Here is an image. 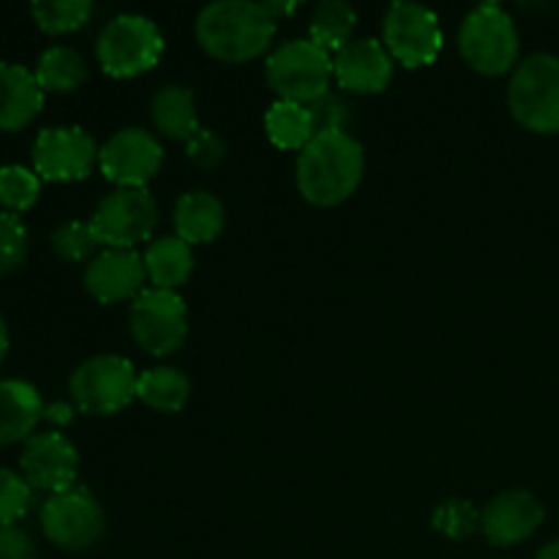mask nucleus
Listing matches in <instances>:
<instances>
[{
  "instance_id": "f257e3e1",
  "label": "nucleus",
  "mask_w": 559,
  "mask_h": 559,
  "mask_svg": "<svg viewBox=\"0 0 559 559\" xmlns=\"http://www.w3.org/2000/svg\"><path fill=\"white\" fill-rule=\"evenodd\" d=\"M364 145L349 131H320L295 162V186L314 207H336L364 180Z\"/></svg>"
},
{
  "instance_id": "f03ea898",
  "label": "nucleus",
  "mask_w": 559,
  "mask_h": 559,
  "mask_svg": "<svg viewBox=\"0 0 559 559\" xmlns=\"http://www.w3.org/2000/svg\"><path fill=\"white\" fill-rule=\"evenodd\" d=\"M194 36L222 63H249L265 55L276 38V20L262 3L216 0L197 14Z\"/></svg>"
},
{
  "instance_id": "7ed1b4c3",
  "label": "nucleus",
  "mask_w": 559,
  "mask_h": 559,
  "mask_svg": "<svg viewBox=\"0 0 559 559\" xmlns=\"http://www.w3.org/2000/svg\"><path fill=\"white\" fill-rule=\"evenodd\" d=\"M519 31L513 16L497 3H480L459 27L464 63L484 76H502L519 66Z\"/></svg>"
},
{
  "instance_id": "20e7f679",
  "label": "nucleus",
  "mask_w": 559,
  "mask_h": 559,
  "mask_svg": "<svg viewBox=\"0 0 559 559\" xmlns=\"http://www.w3.org/2000/svg\"><path fill=\"white\" fill-rule=\"evenodd\" d=\"M333 55L311 38H289L265 60V82L278 102L314 104L331 93Z\"/></svg>"
},
{
  "instance_id": "39448f33",
  "label": "nucleus",
  "mask_w": 559,
  "mask_h": 559,
  "mask_svg": "<svg viewBox=\"0 0 559 559\" xmlns=\"http://www.w3.org/2000/svg\"><path fill=\"white\" fill-rule=\"evenodd\" d=\"M513 120L535 134H559V58L535 52L513 69L508 85Z\"/></svg>"
},
{
  "instance_id": "423d86ee",
  "label": "nucleus",
  "mask_w": 559,
  "mask_h": 559,
  "mask_svg": "<svg viewBox=\"0 0 559 559\" xmlns=\"http://www.w3.org/2000/svg\"><path fill=\"white\" fill-rule=\"evenodd\" d=\"M164 55V36L145 14H118L96 38V60L104 74L129 80L151 71Z\"/></svg>"
},
{
  "instance_id": "0eeeda50",
  "label": "nucleus",
  "mask_w": 559,
  "mask_h": 559,
  "mask_svg": "<svg viewBox=\"0 0 559 559\" xmlns=\"http://www.w3.org/2000/svg\"><path fill=\"white\" fill-rule=\"evenodd\" d=\"M134 364L123 355H93L82 360L69 380L74 407L87 415H115L136 399Z\"/></svg>"
},
{
  "instance_id": "6e6552de",
  "label": "nucleus",
  "mask_w": 559,
  "mask_h": 559,
  "mask_svg": "<svg viewBox=\"0 0 559 559\" xmlns=\"http://www.w3.org/2000/svg\"><path fill=\"white\" fill-rule=\"evenodd\" d=\"M129 331L131 338L156 358L178 353L189 336L186 300L169 289L147 287L145 293L131 300Z\"/></svg>"
},
{
  "instance_id": "1a4fd4ad",
  "label": "nucleus",
  "mask_w": 559,
  "mask_h": 559,
  "mask_svg": "<svg viewBox=\"0 0 559 559\" xmlns=\"http://www.w3.org/2000/svg\"><path fill=\"white\" fill-rule=\"evenodd\" d=\"M158 224V205L147 189H115L91 216V229L104 249H136L151 240Z\"/></svg>"
},
{
  "instance_id": "9d476101",
  "label": "nucleus",
  "mask_w": 559,
  "mask_h": 559,
  "mask_svg": "<svg viewBox=\"0 0 559 559\" xmlns=\"http://www.w3.org/2000/svg\"><path fill=\"white\" fill-rule=\"evenodd\" d=\"M382 44L391 52L393 63L404 69H424L435 63L442 52L440 16L420 3H393L382 20Z\"/></svg>"
},
{
  "instance_id": "9b49d317",
  "label": "nucleus",
  "mask_w": 559,
  "mask_h": 559,
  "mask_svg": "<svg viewBox=\"0 0 559 559\" xmlns=\"http://www.w3.org/2000/svg\"><path fill=\"white\" fill-rule=\"evenodd\" d=\"M41 533L49 544L66 551H85L107 533V519L96 497L82 486L49 495L41 506Z\"/></svg>"
},
{
  "instance_id": "f8f14e48",
  "label": "nucleus",
  "mask_w": 559,
  "mask_h": 559,
  "mask_svg": "<svg viewBox=\"0 0 559 559\" xmlns=\"http://www.w3.org/2000/svg\"><path fill=\"white\" fill-rule=\"evenodd\" d=\"M98 151L102 147L82 126H49L33 142V173L49 183L82 180L98 164Z\"/></svg>"
},
{
  "instance_id": "ddd939ff",
  "label": "nucleus",
  "mask_w": 559,
  "mask_h": 559,
  "mask_svg": "<svg viewBox=\"0 0 559 559\" xmlns=\"http://www.w3.org/2000/svg\"><path fill=\"white\" fill-rule=\"evenodd\" d=\"M164 164V147L151 131L131 126L109 136L98 151V169L118 189H145Z\"/></svg>"
},
{
  "instance_id": "4468645a",
  "label": "nucleus",
  "mask_w": 559,
  "mask_h": 559,
  "mask_svg": "<svg viewBox=\"0 0 559 559\" xmlns=\"http://www.w3.org/2000/svg\"><path fill=\"white\" fill-rule=\"evenodd\" d=\"M20 475L31 484L33 491L60 495L76 486L80 453L60 431H41V435H33L22 448Z\"/></svg>"
},
{
  "instance_id": "2eb2a0df",
  "label": "nucleus",
  "mask_w": 559,
  "mask_h": 559,
  "mask_svg": "<svg viewBox=\"0 0 559 559\" xmlns=\"http://www.w3.org/2000/svg\"><path fill=\"white\" fill-rule=\"evenodd\" d=\"M85 289L98 304H123L145 293V262L136 249H104L87 262Z\"/></svg>"
},
{
  "instance_id": "dca6fc26",
  "label": "nucleus",
  "mask_w": 559,
  "mask_h": 559,
  "mask_svg": "<svg viewBox=\"0 0 559 559\" xmlns=\"http://www.w3.org/2000/svg\"><path fill=\"white\" fill-rule=\"evenodd\" d=\"M544 506L533 491L511 489L497 495L489 506L480 511V530H484L486 540L495 546H516L524 544L538 533L544 524Z\"/></svg>"
},
{
  "instance_id": "f3484780",
  "label": "nucleus",
  "mask_w": 559,
  "mask_h": 559,
  "mask_svg": "<svg viewBox=\"0 0 559 559\" xmlns=\"http://www.w3.org/2000/svg\"><path fill=\"white\" fill-rule=\"evenodd\" d=\"M333 80L347 93L374 96L393 80V58L377 38H353L333 52Z\"/></svg>"
},
{
  "instance_id": "a211bd4d",
  "label": "nucleus",
  "mask_w": 559,
  "mask_h": 559,
  "mask_svg": "<svg viewBox=\"0 0 559 559\" xmlns=\"http://www.w3.org/2000/svg\"><path fill=\"white\" fill-rule=\"evenodd\" d=\"M44 91L36 74L20 63L0 60V131H20L41 112Z\"/></svg>"
},
{
  "instance_id": "6ab92c4d",
  "label": "nucleus",
  "mask_w": 559,
  "mask_h": 559,
  "mask_svg": "<svg viewBox=\"0 0 559 559\" xmlns=\"http://www.w3.org/2000/svg\"><path fill=\"white\" fill-rule=\"evenodd\" d=\"M173 222L175 235L180 240H186L189 246H202L222 235L224 224H227V211H224V202L213 191L194 189L178 197Z\"/></svg>"
},
{
  "instance_id": "aec40b11",
  "label": "nucleus",
  "mask_w": 559,
  "mask_h": 559,
  "mask_svg": "<svg viewBox=\"0 0 559 559\" xmlns=\"http://www.w3.org/2000/svg\"><path fill=\"white\" fill-rule=\"evenodd\" d=\"M38 420H44V402L36 385L25 380H0V445L27 442Z\"/></svg>"
},
{
  "instance_id": "412c9836",
  "label": "nucleus",
  "mask_w": 559,
  "mask_h": 559,
  "mask_svg": "<svg viewBox=\"0 0 559 559\" xmlns=\"http://www.w3.org/2000/svg\"><path fill=\"white\" fill-rule=\"evenodd\" d=\"M151 120L158 134L183 145L202 129L194 93L183 85H162L153 93Z\"/></svg>"
},
{
  "instance_id": "4be33fe9",
  "label": "nucleus",
  "mask_w": 559,
  "mask_h": 559,
  "mask_svg": "<svg viewBox=\"0 0 559 559\" xmlns=\"http://www.w3.org/2000/svg\"><path fill=\"white\" fill-rule=\"evenodd\" d=\"M142 262H145L147 282L153 287L175 293L180 284L189 282L191 271H194V251L178 235H164L147 246Z\"/></svg>"
},
{
  "instance_id": "5701e85b",
  "label": "nucleus",
  "mask_w": 559,
  "mask_h": 559,
  "mask_svg": "<svg viewBox=\"0 0 559 559\" xmlns=\"http://www.w3.org/2000/svg\"><path fill=\"white\" fill-rule=\"evenodd\" d=\"M265 134L282 151H304L317 136L314 115L309 104L273 102L265 112Z\"/></svg>"
},
{
  "instance_id": "b1692460",
  "label": "nucleus",
  "mask_w": 559,
  "mask_h": 559,
  "mask_svg": "<svg viewBox=\"0 0 559 559\" xmlns=\"http://www.w3.org/2000/svg\"><path fill=\"white\" fill-rule=\"evenodd\" d=\"M189 396V377L173 366H156L136 377V399L156 413H180Z\"/></svg>"
},
{
  "instance_id": "393cba45",
  "label": "nucleus",
  "mask_w": 559,
  "mask_h": 559,
  "mask_svg": "<svg viewBox=\"0 0 559 559\" xmlns=\"http://www.w3.org/2000/svg\"><path fill=\"white\" fill-rule=\"evenodd\" d=\"M358 27V14L349 3L342 0H325L311 11L309 38L325 52H338L344 44L353 41V33Z\"/></svg>"
},
{
  "instance_id": "a878e982",
  "label": "nucleus",
  "mask_w": 559,
  "mask_h": 559,
  "mask_svg": "<svg viewBox=\"0 0 559 559\" xmlns=\"http://www.w3.org/2000/svg\"><path fill=\"white\" fill-rule=\"evenodd\" d=\"M36 80L41 91L71 93L87 80V66L82 55L71 47H49L36 63Z\"/></svg>"
},
{
  "instance_id": "bb28decb",
  "label": "nucleus",
  "mask_w": 559,
  "mask_h": 559,
  "mask_svg": "<svg viewBox=\"0 0 559 559\" xmlns=\"http://www.w3.org/2000/svg\"><path fill=\"white\" fill-rule=\"evenodd\" d=\"M31 16L38 31L60 36V33L80 31L93 16V3L91 0H41L31 5Z\"/></svg>"
},
{
  "instance_id": "cd10ccee",
  "label": "nucleus",
  "mask_w": 559,
  "mask_h": 559,
  "mask_svg": "<svg viewBox=\"0 0 559 559\" xmlns=\"http://www.w3.org/2000/svg\"><path fill=\"white\" fill-rule=\"evenodd\" d=\"M41 194V178L22 164L0 167V205L9 213H22L36 205Z\"/></svg>"
},
{
  "instance_id": "c85d7f7f",
  "label": "nucleus",
  "mask_w": 559,
  "mask_h": 559,
  "mask_svg": "<svg viewBox=\"0 0 559 559\" xmlns=\"http://www.w3.org/2000/svg\"><path fill=\"white\" fill-rule=\"evenodd\" d=\"M431 527L451 540H464L480 530V511L469 500H445L431 513Z\"/></svg>"
},
{
  "instance_id": "c756f323",
  "label": "nucleus",
  "mask_w": 559,
  "mask_h": 559,
  "mask_svg": "<svg viewBox=\"0 0 559 559\" xmlns=\"http://www.w3.org/2000/svg\"><path fill=\"white\" fill-rule=\"evenodd\" d=\"M52 251L66 262H91L98 254V240L93 235L91 222H66L49 238Z\"/></svg>"
},
{
  "instance_id": "7c9ffc66",
  "label": "nucleus",
  "mask_w": 559,
  "mask_h": 559,
  "mask_svg": "<svg viewBox=\"0 0 559 559\" xmlns=\"http://www.w3.org/2000/svg\"><path fill=\"white\" fill-rule=\"evenodd\" d=\"M33 489L20 473L0 467V527H14L31 511Z\"/></svg>"
},
{
  "instance_id": "2f4dec72",
  "label": "nucleus",
  "mask_w": 559,
  "mask_h": 559,
  "mask_svg": "<svg viewBox=\"0 0 559 559\" xmlns=\"http://www.w3.org/2000/svg\"><path fill=\"white\" fill-rule=\"evenodd\" d=\"M27 257V227L20 213H0V273L16 271Z\"/></svg>"
},
{
  "instance_id": "473e14b6",
  "label": "nucleus",
  "mask_w": 559,
  "mask_h": 559,
  "mask_svg": "<svg viewBox=\"0 0 559 559\" xmlns=\"http://www.w3.org/2000/svg\"><path fill=\"white\" fill-rule=\"evenodd\" d=\"M186 158L200 169H216L222 167L224 158H227V142H224V136H218L213 129H205V126H202V129L186 142Z\"/></svg>"
},
{
  "instance_id": "72a5a7b5",
  "label": "nucleus",
  "mask_w": 559,
  "mask_h": 559,
  "mask_svg": "<svg viewBox=\"0 0 559 559\" xmlns=\"http://www.w3.org/2000/svg\"><path fill=\"white\" fill-rule=\"evenodd\" d=\"M309 109L314 115L317 134L320 131H347L349 120H353V112H349L353 107L342 96H336V93H325L314 104H309Z\"/></svg>"
},
{
  "instance_id": "f704fd0d",
  "label": "nucleus",
  "mask_w": 559,
  "mask_h": 559,
  "mask_svg": "<svg viewBox=\"0 0 559 559\" xmlns=\"http://www.w3.org/2000/svg\"><path fill=\"white\" fill-rule=\"evenodd\" d=\"M0 559H38V551L20 527H0Z\"/></svg>"
},
{
  "instance_id": "c9c22d12",
  "label": "nucleus",
  "mask_w": 559,
  "mask_h": 559,
  "mask_svg": "<svg viewBox=\"0 0 559 559\" xmlns=\"http://www.w3.org/2000/svg\"><path fill=\"white\" fill-rule=\"evenodd\" d=\"M44 420L55 426H69L74 420V407L66 402H52V404H44Z\"/></svg>"
},
{
  "instance_id": "e433bc0d",
  "label": "nucleus",
  "mask_w": 559,
  "mask_h": 559,
  "mask_svg": "<svg viewBox=\"0 0 559 559\" xmlns=\"http://www.w3.org/2000/svg\"><path fill=\"white\" fill-rule=\"evenodd\" d=\"M262 5H265V11L276 22H278V16H287V14H293L295 9H298V5H295V3H262Z\"/></svg>"
},
{
  "instance_id": "4c0bfd02",
  "label": "nucleus",
  "mask_w": 559,
  "mask_h": 559,
  "mask_svg": "<svg viewBox=\"0 0 559 559\" xmlns=\"http://www.w3.org/2000/svg\"><path fill=\"white\" fill-rule=\"evenodd\" d=\"M5 353H9V328H5L3 314H0V364L5 360Z\"/></svg>"
},
{
  "instance_id": "58836bf2",
  "label": "nucleus",
  "mask_w": 559,
  "mask_h": 559,
  "mask_svg": "<svg viewBox=\"0 0 559 559\" xmlns=\"http://www.w3.org/2000/svg\"><path fill=\"white\" fill-rule=\"evenodd\" d=\"M535 559H559V540H551V544H546L544 549L538 551V557Z\"/></svg>"
}]
</instances>
